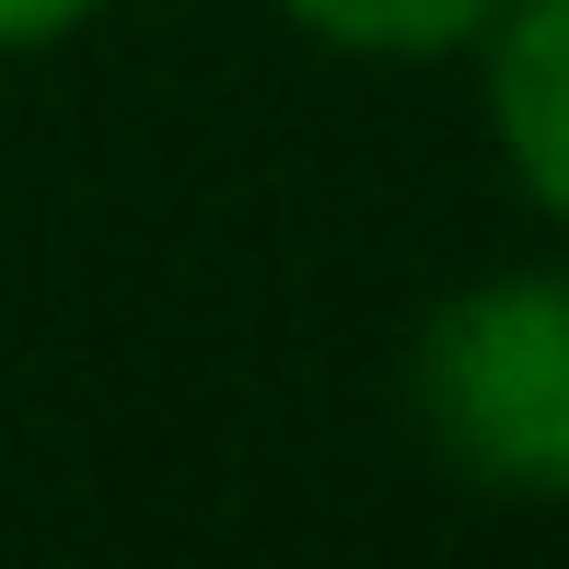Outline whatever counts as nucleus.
<instances>
[{"mask_svg":"<svg viewBox=\"0 0 569 569\" xmlns=\"http://www.w3.org/2000/svg\"><path fill=\"white\" fill-rule=\"evenodd\" d=\"M268 12L349 59H453L500 23V0H268Z\"/></svg>","mask_w":569,"mask_h":569,"instance_id":"7ed1b4c3","label":"nucleus"},{"mask_svg":"<svg viewBox=\"0 0 569 569\" xmlns=\"http://www.w3.org/2000/svg\"><path fill=\"white\" fill-rule=\"evenodd\" d=\"M93 12H106V0H0V59H23V47H59V36H82Z\"/></svg>","mask_w":569,"mask_h":569,"instance_id":"20e7f679","label":"nucleus"},{"mask_svg":"<svg viewBox=\"0 0 569 569\" xmlns=\"http://www.w3.org/2000/svg\"><path fill=\"white\" fill-rule=\"evenodd\" d=\"M477 47H488V140L511 187L547 221H569V0H500Z\"/></svg>","mask_w":569,"mask_h":569,"instance_id":"f03ea898","label":"nucleus"},{"mask_svg":"<svg viewBox=\"0 0 569 569\" xmlns=\"http://www.w3.org/2000/svg\"><path fill=\"white\" fill-rule=\"evenodd\" d=\"M419 419L477 488L569 500V268H500L430 315Z\"/></svg>","mask_w":569,"mask_h":569,"instance_id":"f257e3e1","label":"nucleus"}]
</instances>
